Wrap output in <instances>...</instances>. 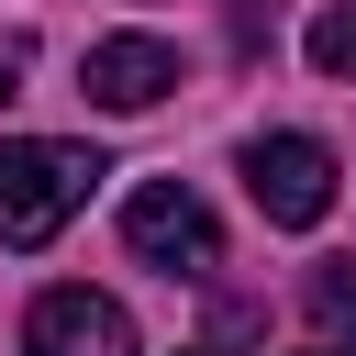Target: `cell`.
I'll return each mask as SVG.
<instances>
[{"label": "cell", "instance_id": "obj_1", "mask_svg": "<svg viewBox=\"0 0 356 356\" xmlns=\"http://www.w3.org/2000/svg\"><path fill=\"white\" fill-rule=\"evenodd\" d=\"M100 178H111V167H100V145L11 134V145H0V245H56Z\"/></svg>", "mask_w": 356, "mask_h": 356}, {"label": "cell", "instance_id": "obj_2", "mask_svg": "<svg viewBox=\"0 0 356 356\" xmlns=\"http://www.w3.org/2000/svg\"><path fill=\"white\" fill-rule=\"evenodd\" d=\"M122 245H134L145 267H167V278H200V267L222 256V222H211V200H200L189 178H145V189L122 200Z\"/></svg>", "mask_w": 356, "mask_h": 356}, {"label": "cell", "instance_id": "obj_3", "mask_svg": "<svg viewBox=\"0 0 356 356\" xmlns=\"http://www.w3.org/2000/svg\"><path fill=\"white\" fill-rule=\"evenodd\" d=\"M245 200H256L278 234H312V222L334 211V156H323L312 134H256V145H245Z\"/></svg>", "mask_w": 356, "mask_h": 356}, {"label": "cell", "instance_id": "obj_4", "mask_svg": "<svg viewBox=\"0 0 356 356\" xmlns=\"http://www.w3.org/2000/svg\"><path fill=\"white\" fill-rule=\"evenodd\" d=\"M178 78H189V67H178L167 33H100V44L78 56V89H89L100 111H156Z\"/></svg>", "mask_w": 356, "mask_h": 356}, {"label": "cell", "instance_id": "obj_5", "mask_svg": "<svg viewBox=\"0 0 356 356\" xmlns=\"http://www.w3.org/2000/svg\"><path fill=\"white\" fill-rule=\"evenodd\" d=\"M22 356H134V312L111 289H44L22 323Z\"/></svg>", "mask_w": 356, "mask_h": 356}, {"label": "cell", "instance_id": "obj_6", "mask_svg": "<svg viewBox=\"0 0 356 356\" xmlns=\"http://www.w3.org/2000/svg\"><path fill=\"white\" fill-rule=\"evenodd\" d=\"M312 323L356 356V256H334V267H312Z\"/></svg>", "mask_w": 356, "mask_h": 356}, {"label": "cell", "instance_id": "obj_7", "mask_svg": "<svg viewBox=\"0 0 356 356\" xmlns=\"http://www.w3.org/2000/svg\"><path fill=\"white\" fill-rule=\"evenodd\" d=\"M312 67H323V78H356V0H334V11L312 22Z\"/></svg>", "mask_w": 356, "mask_h": 356}, {"label": "cell", "instance_id": "obj_8", "mask_svg": "<svg viewBox=\"0 0 356 356\" xmlns=\"http://www.w3.org/2000/svg\"><path fill=\"white\" fill-rule=\"evenodd\" d=\"M222 22H234V44H245V56H256V44H267V33H278V0H222Z\"/></svg>", "mask_w": 356, "mask_h": 356}, {"label": "cell", "instance_id": "obj_9", "mask_svg": "<svg viewBox=\"0 0 356 356\" xmlns=\"http://www.w3.org/2000/svg\"><path fill=\"white\" fill-rule=\"evenodd\" d=\"M11 89H22V44H0V100H11Z\"/></svg>", "mask_w": 356, "mask_h": 356}, {"label": "cell", "instance_id": "obj_10", "mask_svg": "<svg viewBox=\"0 0 356 356\" xmlns=\"http://www.w3.org/2000/svg\"><path fill=\"white\" fill-rule=\"evenodd\" d=\"M323 356H345V345H323Z\"/></svg>", "mask_w": 356, "mask_h": 356}]
</instances>
